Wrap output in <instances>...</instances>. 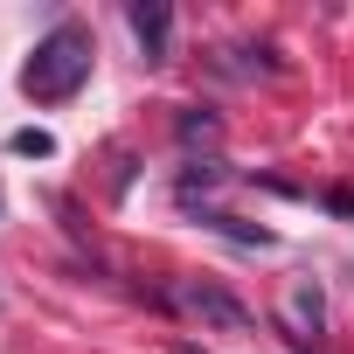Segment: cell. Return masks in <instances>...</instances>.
<instances>
[{
    "instance_id": "cell-1",
    "label": "cell",
    "mask_w": 354,
    "mask_h": 354,
    "mask_svg": "<svg viewBox=\"0 0 354 354\" xmlns=\"http://www.w3.org/2000/svg\"><path fill=\"white\" fill-rule=\"evenodd\" d=\"M91 63H97L91 28H84V21H56V28L35 42V56L21 63V97H28V104H63V97H77V91L91 84Z\"/></svg>"
},
{
    "instance_id": "cell-2",
    "label": "cell",
    "mask_w": 354,
    "mask_h": 354,
    "mask_svg": "<svg viewBox=\"0 0 354 354\" xmlns=\"http://www.w3.org/2000/svg\"><path fill=\"white\" fill-rule=\"evenodd\" d=\"M132 35H139L146 56H167V42H174V8H167V0H132Z\"/></svg>"
},
{
    "instance_id": "cell-3",
    "label": "cell",
    "mask_w": 354,
    "mask_h": 354,
    "mask_svg": "<svg viewBox=\"0 0 354 354\" xmlns=\"http://www.w3.org/2000/svg\"><path fill=\"white\" fill-rule=\"evenodd\" d=\"M181 306L195 313V319H216V326H243L250 313L230 299V292H216V285H181Z\"/></svg>"
},
{
    "instance_id": "cell-4",
    "label": "cell",
    "mask_w": 354,
    "mask_h": 354,
    "mask_svg": "<svg viewBox=\"0 0 354 354\" xmlns=\"http://www.w3.org/2000/svg\"><path fill=\"white\" fill-rule=\"evenodd\" d=\"M285 319H292V340H319V326H326V299H319V285H313V278H299V285H292Z\"/></svg>"
},
{
    "instance_id": "cell-5",
    "label": "cell",
    "mask_w": 354,
    "mask_h": 354,
    "mask_svg": "<svg viewBox=\"0 0 354 354\" xmlns=\"http://www.w3.org/2000/svg\"><path fill=\"white\" fill-rule=\"evenodd\" d=\"M15 153H35V160H49V153H56V139H49L42 125H21V132H15Z\"/></svg>"
},
{
    "instance_id": "cell-6",
    "label": "cell",
    "mask_w": 354,
    "mask_h": 354,
    "mask_svg": "<svg viewBox=\"0 0 354 354\" xmlns=\"http://www.w3.org/2000/svg\"><path fill=\"white\" fill-rule=\"evenodd\" d=\"M181 139H188V146H195V139H216V118H209V111H188V118H181Z\"/></svg>"
},
{
    "instance_id": "cell-7",
    "label": "cell",
    "mask_w": 354,
    "mask_h": 354,
    "mask_svg": "<svg viewBox=\"0 0 354 354\" xmlns=\"http://www.w3.org/2000/svg\"><path fill=\"white\" fill-rule=\"evenodd\" d=\"M0 202H8V188H0Z\"/></svg>"
}]
</instances>
